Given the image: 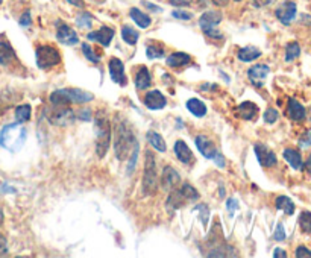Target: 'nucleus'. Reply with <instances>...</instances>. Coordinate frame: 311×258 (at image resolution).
<instances>
[{"instance_id": "nucleus-38", "label": "nucleus", "mask_w": 311, "mask_h": 258, "mask_svg": "<svg viewBox=\"0 0 311 258\" xmlns=\"http://www.w3.org/2000/svg\"><path fill=\"white\" fill-rule=\"evenodd\" d=\"M82 52L87 57V60H90L91 63H99V57H96V54L93 52L90 44H82Z\"/></svg>"}, {"instance_id": "nucleus-47", "label": "nucleus", "mask_w": 311, "mask_h": 258, "mask_svg": "<svg viewBox=\"0 0 311 258\" xmlns=\"http://www.w3.org/2000/svg\"><path fill=\"white\" fill-rule=\"evenodd\" d=\"M226 208L229 210V213H231V216H232V213L239 208V203H237V200L236 199H229L228 202H226Z\"/></svg>"}, {"instance_id": "nucleus-27", "label": "nucleus", "mask_w": 311, "mask_h": 258, "mask_svg": "<svg viewBox=\"0 0 311 258\" xmlns=\"http://www.w3.org/2000/svg\"><path fill=\"white\" fill-rule=\"evenodd\" d=\"M187 110H188L193 116H196V117H203V116L206 114V107H205V104H203L202 100H199V99H190V100L187 102Z\"/></svg>"}, {"instance_id": "nucleus-28", "label": "nucleus", "mask_w": 311, "mask_h": 258, "mask_svg": "<svg viewBox=\"0 0 311 258\" xmlns=\"http://www.w3.org/2000/svg\"><path fill=\"white\" fill-rule=\"evenodd\" d=\"M147 141L150 143L152 147H155V149L160 150V152H166V150H167V146H166L164 138H163L158 132H155V131H149V132H147Z\"/></svg>"}, {"instance_id": "nucleus-1", "label": "nucleus", "mask_w": 311, "mask_h": 258, "mask_svg": "<svg viewBox=\"0 0 311 258\" xmlns=\"http://www.w3.org/2000/svg\"><path fill=\"white\" fill-rule=\"evenodd\" d=\"M137 141H135V137L132 134V131L129 128L127 122L126 120H117V125H116V135H114V150H116V157L119 161H124L132 149L135 147Z\"/></svg>"}, {"instance_id": "nucleus-16", "label": "nucleus", "mask_w": 311, "mask_h": 258, "mask_svg": "<svg viewBox=\"0 0 311 258\" xmlns=\"http://www.w3.org/2000/svg\"><path fill=\"white\" fill-rule=\"evenodd\" d=\"M110 74H111V79L120 85L126 84V76H124V67L123 63L119 60V58H111L110 60Z\"/></svg>"}, {"instance_id": "nucleus-6", "label": "nucleus", "mask_w": 311, "mask_h": 258, "mask_svg": "<svg viewBox=\"0 0 311 258\" xmlns=\"http://www.w3.org/2000/svg\"><path fill=\"white\" fill-rule=\"evenodd\" d=\"M222 21V14L219 11H206L200 15L199 18V26L203 31L205 35L211 37V38H217L222 40L223 35L216 29V26Z\"/></svg>"}, {"instance_id": "nucleus-2", "label": "nucleus", "mask_w": 311, "mask_h": 258, "mask_svg": "<svg viewBox=\"0 0 311 258\" xmlns=\"http://www.w3.org/2000/svg\"><path fill=\"white\" fill-rule=\"evenodd\" d=\"M26 129L20 123H9L0 131V146L12 153L18 152L26 141Z\"/></svg>"}, {"instance_id": "nucleus-40", "label": "nucleus", "mask_w": 311, "mask_h": 258, "mask_svg": "<svg viewBox=\"0 0 311 258\" xmlns=\"http://www.w3.org/2000/svg\"><path fill=\"white\" fill-rule=\"evenodd\" d=\"M196 210H199V211L202 213V214H200V222H202L203 225H206V223H208V207H206V205H197Z\"/></svg>"}, {"instance_id": "nucleus-49", "label": "nucleus", "mask_w": 311, "mask_h": 258, "mask_svg": "<svg viewBox=\"0 0 311 258\" xmlns=\"http://www.w3.org/2000/svg\"><path fill=\"white\" fill-rule=\"evenodd\" d=\"M213 160L216 161V164H217V166H219L220 169H223V167H225V160H223V157H222L220 153H217V155H216V157H214Z\"/></svg>"}, {"instance_id": "nucleus-13", "label": "nucleus", "mask_w": 311, "mask_h": 258, "mask_svg": "<svg viewBox=\"0 0 311 258\" xmlns=\"http://www.w3.org/2000/svg\"><path fill=\"white\" fill-rule=\"evenodd\" d=\"M167 100L164 97V94L158 90H153V91H149L146 96H144V105L149 108V110H163L166 107Z\"/></svg>"}, {"instance_id": "nucleus-45", "label": "nucleus", "mask_w": 311, "mask_h": 258, "mask_svg": "<svg viewBox=\"0 0 311 258\" xmlns=\"http://www.w3.org/2000/svg\"><path fill=\"white\" fill-rule=\"evenodd\" d=\"M6 254H8V243H6V239L3 237V234H0V257H3Z\"/></svg>"}, {"instance_id": "nucleus-37", "label": "nucleus", "mask_w": 311, "mask_h": 258, "mask_svg": "<svg viewBox=\"0 0 311 258\" xmlns=\"http://www.w3.org/2000/svg\"><path fill=\"white\" fill-rule=\"evenodd\" d=\"M299 225L302 228L304 233L307 234H311V213L308 211H304L299 217Z\"/></svg>"}, {"instance_id": "nucleus-23", "label": "nucleus", "mask_w": 311, "mask_h": 258, "mask_svg": "<svg viewBox=\"0 0 311 258\" xmlns=\"http://www.w3.org/2000/svg\"><path fill=\"white\" fill-rule=\"evenodd\" d=\"M129 15H131V18L137 23V26H140V28H143V29L149 28L150 23H152L150 17H149L147 14H144L143 11H140L138 8H131Z\"/></svg>"}, {"instance_id": "nucleus-52", "label": "nucleus", "mask_w": 311, "mask_h": 258, "mask_svg": "<svg viewBox=\"0 0 311 258\" xmlns=\"http://www.w3.org/2000/svg\"><path fill=\"white\" fill-rule=\"evenodd\" d=\"M275 0H253V3H255V6H267V5H270V3H273Z\"/></svg>"}, {"instance_id": "nucleus-54", "label": "nucleus", "mask_w": 311, "mask_h": 258, "mask_svg": "<svg viewBox=\"0 0 311 258\" xmlns=\"http://www.w3.org/2000/svg\"><path fill=\"white\" fill-rule=\"evenodd\" d=\"M273 257L275 258H279V257H287V254H286V252H284V251H282V249H279V248H278V249H275V252H273Z\"/></svg>"}, {"instance_id": "nucleus-46", "label": "nucleus", "mask_w": 311, "mask_h": 258, "mask_svg": "<svg viewBox=\"0 0 311 258\" xmlns=\"http://www.w3.org/2000/svg\"><path fill=\"white\" fill-rule=\"evenodd\" d=\"M20 24H21V26H29V24H31V12H29V11H26V12L21 15Z\"/></svg>"}, {"instance_id": "nucleus-26", "label": "nucleus", "mask_w": 311, "mask_h": 258, "mask_svg": "<svg viewBox=\"0 0 311 258\" xmlns=\"http://www.w3.org/2000/svg\"><path fill=\"white\" fill-rule=\"evenodd\" d=\"M284 158L289 161V164L295 169V170H301L302 169V157L298 150L295 149H286L284 150Z\"/></svg>"}, {"instance_id": "nucleus-59", "label": "nucleus", "mask_w": 311, "mask_h": 258, "mask_svg": "<svg viewBox=\"0 0 311 258\" xmlns=\"http://www.w3.org/2000/svg\"><path fill=\"white\" fill-rule=\"evenodd\" d=\"M236 2H242V0H236Z\"/></svg>"}, {"instance_id": "nucleus-56", "label": "nucleus", "mask_w": 311, "mask_h": 258, "mask_svg": "<svg viewBox=\"0 0 311 258\" xmlns=\"http://www.w3.org/2000/svg\"><path fill=\"white\" fill-rule=\"evenodd\" d=\"M305 166H307V170L311 173V153L308 155V160H307V164H305Z\"/></svg>"}, {"instance_id": "nucleus-34", "label": "nucleus", "mask_w": 311, "mask_h": 258, "mask_svg": "<svg viewBox=\"0 0 311 258\" xmlns=\"http://www.w3.org/2000/svg\"><path fill=\"white\" fill-rule=\"evenodd\" d=\"M76 24H77L79 28H82V29L91 28V24H93V15L88 14V12H85V11H82V12L77 14V17H76Z\"/></svg>"}, {"instance_id": "nucleus-35", "label": "nucleus", "mask_w": 311, "mask_h": 258, "mask_svg": "<svg viewBox=\"0 0 311 258\" xmlns=\"http://www.w3.org/2000/svg\"><path fill=\"white\" fill-rule=\"evenodd\" d=\"M50 102H52L54 105H57V107H60V105H68V104H70V100H68V97L65 96L64 90L54 91V93L50 94Z\"/></svg>"}, {"instance_id": "nucleus-20", "label": "nucleus", "mask_w": 311, "mask_h": 258, "mask_svg": "<svg viewBox=\"0 0 311 258\" xmlns=\"http://www.w3.org/2000/svg\"><path fill=\"white\" fill-rule=\"evenodd\" d=\"M287 114H289V117L292 120L299 122V120H302L305 117V108L296 99L290 97L289 99V107H287Z\"/></svg>"}, {"instance_id": "nucleus-41", "label": "nucleus", "mask_w": 311, "mask_h": 258, "mask_svg": "<svg viewBox=\"0 0 311 258\" xmlns=\"http://www.w3.org/2000/svg\"><path fill=\"white\" fill-rule=\"evenodd\" d=\"M273 239H275V240H278V242H282V240L286 239L284 226H282L281 223H278V225H276V231H275V234H273Z\"/></svg>"}, {"instance_id": "nucleus-18", "label": "nucleus", "mask_w": 311, "mask_h": 258, "mask_svg": "<svg viewBox=\"0 0 311 258\" xmlns=\"http://www.w3.org/2000/svg\"><path fill=\"white\" fill-rule=\"evenodd\" d=\"M64 93L70 102H76V104H85V102H91L94 99V96L91 93L79 90V88H65Z\"/></svg>"}, {"instance_id": "nucleus-7", "label": "nucleus", "mask_w": 311, "mask_h": 258, "mask_svg": "<svg viewBox=\"0 0 311 258\" xmlns=\"http://www.w3.org/2000/svg\"><path fill=\"white\" fill-rule=\"evenodd\" d=\"M61 63L60 52L52 46H40L37 49V65L43 70L55 67Z\"/></svg>"}, {"instance_id": "nucleus-19", "label": "nucleus", "mask_w": 311, "mask_h": 258, "mask_svg": "<svg viewBox=\"0 0 311 258\" xmlns=\"http://www.w3.org/2000/svg\"><path fill=\"white\" fill-rule=\"evenodd\" d=\"M15 61H17V55L12 46L6 41H0V64L3 67H9Z\"/></svg>"}, {"instance_id": "nucleus-30", "label": "nucleus", "mask_w": 311, "mask_h": 258, "mask_svg": "<svg viewBox=\"0 0 311 258\" xmlns=\"http://www.w3.org/2000/svg\"><path fill=\"white\" fill-rule=\"evenodd\" d=\"M275 207H276L278 210H282V211H284L286 214H289V216H292V214L295 213V203H293L292 199L287 197V196H279V197H276Z\"/></svg>"}, {"instance_id": "nucleus-24", "label": "nucleus", "mask_w": 311, "mask_h": 258, "mask_svg": "<svg viewBox=\"0 0 311 258\" xmlns=\"http://www.w3.org/2000/svg\"><path fill=\"white\" fill-rule=\"evenodd\" d=\"M237 57H239V60H240V61H243V63H250V61H255L256 58H260V57H261V50H260V49H256V47L249 46V47H243V49H240V50H239V54H237Z\"/></svg>"}, {"instance_id": "nucleus-33", "label": "nucleus", "mask_w": 311, "mask_h": 258, "mask_svg": "<svg viewBox=\"0 0 311 258\" xmlns=\"http://www.w3.org/2000/svg\"><path fill=\"white\" fill-rule=\"evenodd\" d=\"M146 54H147V57H149L150 60H153V58H163V57L166 55V50H164V47H163L161 44H158V43L153 44V43H152V44L147 46Z\"/></svg>"}, {"instance_id": "nucleus-12", "label": "nucleus", "mask_w": 311, "mask_h": 258, "mask_svg": "<svg viewBox=\"0 0 311 258\" xmlns=\"http://www.w3.org/2000/svg\"><path fill=\"white\" fill-rule=\"evenodd\" d=\"M57 38L61 44L65 46H73V44H77L79 43V38L76 35V32L68 26V24H60L58 26V31H57Z\"/></svg>"}, {"instance_id": "nucleus-15", "label": "nucleus", "mask_w": 311, "mask_h": 258, "mask_svg": "<svg viewBox=\"0 0 311 258\" xmlns=\"http://www.w3.org/2000/svg\"><path fill=\"white\" fill-rule=\"evenodd\" d=\"M196 146H197L199 152L208 160H213L219 153L216 146L213 144V141H210L205 135H197L196 137Z\"/></svg>"}, {"instance_id": "nucleus-32", "label": "nucleus", "mask_w": 311, "mask_h": 258, "mask_svg": "<svg viewBox=\"0 0 311 258\" xmlns=\"http://www.w3.org/2000/svg\"><path fill=\"white\" fill-rule=\"evenodd\" d=\"M31 113H32V108H31V105H28V104H23V105H20V107H17L15 108V117H17V120L18 122H28L29 119H31Z\"/></svg>"}, {"instance_id": "nucleus-53", "label": "nucleus", "mask_w": 311, "mask_h": 258, "mask_svg": "<svg viewBox=\"0 0 311 258\" xmlns=\"http://www.w3.org/2000/svg\"><path fill=\"white\" fill-rule=\"evenodd\" d=\"M65 2H68L70 5H74L77 8H84V0H65Z\"/></svg>"}, {"instance_id": "nucleus-5", "label": "nucleus", "mask_w": 311, "mask_h": 258, "mask_svg": "<svg viewBox=\"0 0 311 258\" xmlns=\"http://www.w3.org/2000/svg\"><path fill=\"white\" fill-rule=\"evenodd\" d=\"M199 199V193L196 192V189L190 184H183L181 189H173L170 190V196L167 199V207L170 210H178L183 208L187 202H193Z\"/></svg>"}, {"instance_id": "nucleus-51", "label": "nucleus", "mask_w": 311, "mask_h": 258, "mask_svg": "<svg viewBox=\"0 0 311 258\" xmlns=\"http://www.w3.org/2000/svg\"><path fill=\"white\" fill-rule=\"evenodd\" d=\"M90 117H91V111H90V110H84V113H82V111L79 113V119L90 120Z\"/></svg>"}, {"instance_id": "nucleus-29", "label": "nucleus", "mask_w": 311, "mask_h": 258, "mask_svg": "<svg viewBox=\"0 0 311 258\" xmlns=\"http://www.w3.org/2000/svg\"><path fill=\"white\" fill-rule=\"evenodd\" d=\"M191 61V57L183 54V52H176V54H172L169 58H167V65L170 67H183V65L190 64Z\"/></svg>"}, {"instance_id": "nucleus-22", "label": "nucleus", "mask_w": 311, "mask_h": 258, "mask_svg": "<svg viewBox=\"0 0 311 258\" xmlns=\"http://www.w3.org/2000/svg\"><path fill=\"white\" fill-rule=\"evenodd\" d=\"M175 153H176V158L181 163H184V164H188L191 161V158H193V153H191L190 147L187 146L186 141H183V140H178L175 143Z\"/></svg>"}, {"instance_id": "nucleus-9", "label": "nucleus", "mask_w": 311, "mask_h": 258, "mask_svg": "<svg viewBox=\"0 0 311 258\" xmlns=\"http://www.w3.org/2000/svg\"><path fill=\"white\" fill-rule=\"evenodd\" d=\"M255 153H256V158H258V161H260V164L261 166H264V167H272V166H275L276 164V155L267 147V146H264V144H261V143H256L255 144Z\"/></svg>"}, {"instance_id": "nucleus-3", "label": "nucleus", "mask_w": 311, "mask_h": 258, "mask_svg": "<svg viewBox=\"0 0 311 258\" xmlns=\"http://www.w3.org/2000/svg\"><path fill=\"white\" fill-rule=\"evenodd\" d=\"M94 128H96V152L100 158L105 157L111 143V125L103 111H99L94 116Z\"/></svg>"}, {"instance_id": "nucleus-36", "label": "nucleus", "mask_w": 311, "mask_h": 258, "mask_svg": "<svg viewBox=\"0 0 311 258\" xmlns=\"http://www.w3.org/2000/svg\"><path fill=\"white\" fill-rule=\"evenodd\" d=\"M299 54H301V47H299V44L298 43H290V44H287V49H286V61H293V60H296L298 57H299Z\"/></svg>"}, {"instance_id": "nucleus-44", "label": "nucleus", "mask_w": 311, "mask_h": 258, "mask_svg": "<svg viewBox=\"0 0 311 258\" xmlns=\"http://www.w3.org/2000/svg\"><path fill=\"white\" fill-rule=\"evenodd\" d=\"M296 257L298 258H305V257L311 258V251L308 249V248H305V246H299V248L296 249Z\"/></svg>"}, {"instance_id": "nucleus-10", "label": "nucleus", "mask_w": 311, "mask_h": 258, "mask_svg": "<svg viewBox=\"0 0 311 258\" xmlns=\"http://www.w3.org/2000/svg\"><path fill=\"white\" fill-rule=\"evenodd\" d=\"M179 181H181V176H179V173L173 167H170V166L164 167L163 175H161V187L166 192L173 190L179 184Z\"/></svg>"}, {"instance_id": "nucleus-17", "label": "nucleus", "mask_w": 311, "mask_h": 258, "mask_svg": "<svg viewBox=\"0 0 311 258\" xmlns=\"http://www.w3.org/2000/svg\"><path fill=\"white\" fill-rule=\"evenodd\" d=\"M269 74V67L264 64H258L250 67L248 70V76L250 79V82L256 87H261L263 85V81L266 79V76Z\"/></svg>"}, {"instance_id": "nucleus-57", "label": "nucleus", "mask_w": 311, "mask_h": 258, "mask_svg": "<svg viewBox=\"0 0 311 258\" xmlns=\"http://www.w3.org/2000/svg\"><path fill=\"white\" fill-rule=\"evenodd\" d=\"M3 223V211H2V208H0V225Z\"/></svg>"}, {"instance_id": "nucleus-50", "label": "nucleus", "mask_w": 311, "mask_h": 258, "mask_svg": "<svg viewBox=\"0 0 311 258\" xmlns=\"http://www.w3.org/2000/svg\"><path fill=\"white\" fill-rule=\"evenodd\" d=\"M143 6H146L147 9H150V11H157V12H160L161 11V8L160 6H157V5H153V3H149V2H143Z\"/></svg>"}, {"instance_id": "nucleus-25", "label": "nucleus", "mask_w": 311, "mask_h": 258, "mask_svg": "<svg viewBox=\"0 0 311 258\" xmlns=\"http://www.w3.org/2000/svg\"><path fill=\"white\" fill-rule=\"evenodd\" d=\"M150 85V74L146 67H140V70L135 74V87L138 90H146Z\"/></svg>"}, {"instance_id": "nucleus-48", "label": "nucleus", "mask_w": 311, "mask_h": 258, "mask_svg": "<svg viewBox=\"0 0 311 258\" xmlns=\"http://www.w3.org/2000/svg\"><path fill=\"white\" fill-rule=\"evenodd\" d=\"M193 0H170V5L173 6H190Z\"/></svg>"}, {"instance_id": "nucleus-39", "label": "nucleus", "mask_w": 311, "mask_h": 258, "mask_svg": "<svg viewBox=\"0 0 311 258\" xmlns=\"http://www.w3.org/2000/svg\"><path fill=\"white\" fill-rule=\"evenodd\" d=\"M278 117H279V114H278V111L273 110V108H269V110L264 113V120H266L267 123H275V122L278 120Z\"/></svg>"}, {"instance_id": "nucleus-14", "label": "nucleus", "mask_w": 311, "mask_h": 258, "mask_svg": "<svg viewBox=\"0 0 311 258\" xmlns=\"http://www.w3.org/2000/svg\"><path fill=\"white\" fill-rule=\"evenodd\" d=\"M113 37H114V31H113L111 28H108V26H103V28H100L97 32H90V34L87 35L88 40L97 41V43H100V44L105 46V47H108V46L111 44Z\"/></svg>"}, {"instance_id": "nucleus-42", "label": "nucleus", "mask_w": 311, "mask_h": 258, "mask_svg": "<svg viewBox=\"0 0 311 258\" xmlns=\"http://www.w3.org/2000/svg\"><path fill=\"white\" fill-rule=\"evenodd\" d=\"M299 146L302 147V149H305V147H308V146H311V132L308 131V132H305L301 138H299Z\"/></svg>"}, {"instance_id": "nucleus-31", "label": "nucleus", "mask_w": 311, "mask_h": 258, "mask_svg": "<svg viewBox=\"0 0 311 258\" xmlns=\"http://www.w3.org/2000/svg\"><path fill=\"white\" fill-rule=\"evenodd\" d=\"M122 38H123L127 44L134 46V44L138 41V32H137L134 28H131V26L124 24L123 28H122Z\"/></svg>"}, {"instance_id": "nucleus-4", "label": "nucleus", "mask_w": 311, "mask_h": 258, "mask_svg": "<svg viewBox=\"0 0 311 258\" xmlns=\"http://www.w3.org/2000/svg\"><path fill=\"white\" fill-rule=\"evenodd\" d=\"M158 189V176H157V161L152 152L146 150L144 158V175H143V192L144 194H155Z\"/></svg>"}, {"instance_id": "nucleus-58", "label": "nucleus", "mask_w": 311, "mask_h": 258, "mask_svg": "<svg viewBox=\"0 0 311 258\" xmlns=\"http://www.w3.org/2000/svg\"><path fill=\"white\" fill-rule=\"evenodd\" d=\"M2 2H3V0H0V5H2Z\"/></svg>"}, {"instance_id": "nucleus-8", "label": "nucleus", "mask_w": 311, "mask_h": 258, "mask_svg": "<svg viewBox=\"0 0 311 258\" xmlns=\"http://www.w3.org/2000/svg\"><path fill=\"white\" fill-rule=\"evenodd\" d=\"M275 14H276L278 20H279L281 23L290 24V23L293 21L295 15H296V3L287 0V2H284L282 5H279V6L276 8Z\"/></svg>"}, {"instance_id": "nucleus-11", "label": "nucleus", "mask_w": 311, "mask_h": 258, "mask_svg": "<svg viewBox=\"0 0 311 258\" xmlns=\"http://www.w3.org/2000/svg\"><path fill=\"white\" fill-rule=\"evenodd\" d=\"M49 120L54 123V125H58V126H65L68 123L73 122V111L70 108H67V105H60L58 110H55Z\"/></svg>"}, {"instance_id": "nucleus-55", "label": "nucleus", "mask_w": 311, "mask_h": 258, "mask_svg": "<svg viewBox=\"0 0 311 258\" xmlns=\"http://www.w3.org/2000/svg\"><path fill=\"white\" fill-rule=\"evenodd\" d=\"M213 3L216 6H226L228 5V0H213Z\"/></svg>"}, {"instance_id": "nucleus-43", "label": "nucleus", "mask_w": 311, "mask_h": 258, "mask_svg": "<svg viewBox=\"0 0 311 258\" xmlns=\"http://www.w3.org/2000/svg\"><path fill=\"white\" fill-rule=\"evenodd\" d=\"M173 17H175V18H179V20H191L193 14L179 9V11H173Z\"/></svg>"}, {"instance_id": "nucleus-21", "label": "nucleus", "mask_w": 311, "mask_h": 258, "mask_svg": "<svg viewBox=\"0 0 311 258\" xmlns=\"http://www.w3.org/2000/svg\"><path fill=\"white\" fill-rule=\"evenodd\" d=\"M237 113L245 120H253L256 117V114H258V107L253 102H243L237 108Z\"/></svg>"}]
</instances>
